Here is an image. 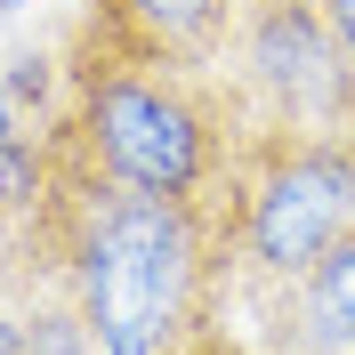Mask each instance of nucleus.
Here are the masks:
<instances>
[{"label":"nucleus","mask_w":355,"mask_h":355,"mask_svg":"<svg viewBox=\"0 0 355 355\" xmlns=\"http://www.w3.org/2000/svg\"><path fill=\"white\" fill-rule=\"evenodd\" d=\"M65 130L89 146V162L113 186L162 202H218L226 186V105L210 73H154V65H65Z\"/></svg>","instance_id":"obj_1"},{"label":"nucleus","mask_w":355,"mask_h":355,"mask_svg":"<svg viewBox=\"0 0 355 355\" xmlns=\"http://www.w3.org/2000/svg\"><path fill=\"white\" fill-rule=\"evenodd\" d=\"M355 226V137H234L218 186L226 259L259 283H299Z\"/></svg>","instance_id":"obj_2"},{"label":"nucleus","mask_w":355,"mask_h":355,"mask_svg":"<svg viewBox=\"0 0 355 355\" xmlns=\"http://www.w3.org/2000/svg\"><path fill=\"white\" fill-rule=\"evenodd\" d=\"M210 89L234 137H355V65L315 0H243Z\"/></svg>","instance_id":"obj_3"},{"label":"nucleus","mask_w":355,"mask_h":355,"mask_svg":"<svg viewBox=\"0 0 355 355\" xmlns=\"http://www.w3.org/2000/svg\"><path fill=\"white\" fill-rule=\"evenodd\" d=\"M243 0H89L73 57L97 65H154V73H210Z\"/></svg>","instance_id":"obj_4"},{"label":"nucleus","mask_w":355,"mask_h":355,"mask_svg":"<svg viewBox=\"0 0 355 355\" xmlns=\"http://www.w3.org/2000/svg\"><path fill=\"white\" fill-rule=\"evenodd\" d=\"M283 291L299 307V347L307 355H355V226Z\"/></svg>","instance_id":"obj_5"},{"label":"nucleus","mask_w":355,"mask_h":355,"mask_svg":"<svg viewBox=\"0 0 355 355\" xmlns=\"http://www.w3.org/2000/svg\"><path fill=\"white\" fill-rule=\"evenodd\" d=\"M24 355H97L81 307H73V291H57V299H41V307L24 315Z\"/></svg>","instance_id":"obj_6"},{"label":"nucleus","mask_w":355,"mask_h":355,"mask_svg":"<svg viewBox=\"0 0 355 355\" xmlns=\"http://www.w3.org/2000/svg\"><path fill=\"white\" fill-rule=\"evenodd\" d=\"M323 8V24L339 33V49H347V65H355V0H315Z\"/></svg>","instance_id":"obj_7"},{"label":"nucleus","mask_w":355,"mask_h":355,"mask_svg":"<svg viewBox=\"0 0 355 355\" xmlns=\"http://www.w3.org/2000/svg\"><path fill=\"white\" fill-rule=\"evenodd\" d=\"M0 355H24V315L0 299Z\"/></svg>","instance_id":"obj_8"},{"label":"nucleus","mask_w":355,"mask_h":355,"mask_svg":"<svg viewBox=\"0 0 355 355\" xmlns=\"http://www.w3.org/2000/svg\"><path fill=\"white\" fill-rule=\"evenodd\" d=\"M17 137H33V130H24V121H17V105H8V81H0V154H8Z\"/></svg>","instance_id":"obj_9"},{"label":"nucleus","mask_w":355,"mask_h":355,"mask_svg":"<svg viewBox=\"0 0 355 355\" xmlns=\"http://www.w3.org/2000/svg\"><path fill=\"white\" fill-rule=\"evenodd\" d=\"M170 355H218V339H210V331H194V339H178Z\"/></svg>","instance_id":"obj_10"},{"label":"nucleus","mask_w":355,"mask_h":355,"mask_svg":"<svg viewBox=\"0 0 355 355\" xmlns=\"http://www.w3.org/2000/svg\"><path fill=\"white\" fill-rule=\"evenodd\" d=\"M8 234H17V218H8V202H0V243H8Z\"/></svg>","instance_id":"obj_11"},{"label":"nucleus","mask_w":355,"mask_h":355,"mask_svg":"<svg viewBox=\"0 0 355 355\" xmlns=\"http://www.w3.org/2000/svg\"><path fill=\"white\" fill-rule=\"evenodd\" d=\"M0 8H24V0H0Z\"/></svg>","instance_id":"obj_12"},{"label":"nucleus","mask_w":355,"mask_h":355,"mask_svg":"<svg viewBox=\"0 0 355 355\" xmlns=\"http://www.w3.org/2000/svg\"><path fill=\"white\" fill-rule=\"evenodd\" d=\"M0 291H8V266H0Z\"/></svg>","instance_id":"obj_13"}]
</instances>
